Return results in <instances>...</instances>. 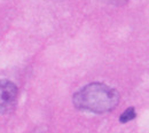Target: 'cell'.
Instances as JSON below:
<instances>
[{
	"label": "cell",
	"mask_w": 149,
	"mask_h": 133,
	"mask_svg": "<svg viewBox=\"0 0 149 133\" xmlns=\"http://www.w3.org/2000/svg\"><path fill=\"white\" fill-rule=\"evenodd\" d=\"M74 107L83 111L104 114L113 110L119 102V93L103 83H92L83 86L74 94Z\"/></svg>",
	"instance_id": "1"
},
{
	"label": "cell",
	"mask_w": 149,
	"mask_h": 133,
	"mask_svg": "<svg viewBox=\"0 0 149 133\" xmlns=\"http://www.w3.org/2000/svg\"><path fill=\"white\" fill-rule=\"evenodd\" d=\"M106 1L110 2V3H112V5H122V3L126 2L127 0H106Z\"/></svg>",
	"instance_id": "4"
},
{
	"label": "cell",
	"mask_w": 149,
	"mask_h": 133,
	"mask_svg": "<svg viewBox=\"0 0 149 133\" xmlns=\"http://www.w3.org/2000/svg\"><path fill=\"white\" fill-rule=\"evenodd\" d=\"M17 86L8 80L0 79V115L7 114L14 109L17 102Z\"/></svg>",
	"instance_id": "2"
},
{
	"label": "cell",
	"mask_w": 149,
	"mask_h": 133,
	"mask_svg": "<svg viewBox=\"0 0 149 133\" xmlns=\"http://www.w3.org/2000/svg\"><path fill=\"white\" fill-rule=\"evenodd\" d=\"M135 117H136L135 109L133 107H130V108H127L123 114L119 116V122L123 123V124H125V123H129L132 119H134Z\"/></svg>",
	"instance_id": "3"
}]
</instances>
